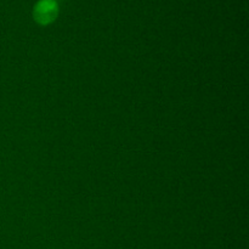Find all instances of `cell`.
<instances>
[{
  "label": "cell",
  "mask_w": 249,
  "mask_h": 249,
  "mask_svg": "<svg viewBox=\"0 0 249 249\" xmlns=\"http://www.w3.org/2000/svg\"><path fill=\"white\" fill-rule=\"evenodd\" d=\"M60 7L56 0H38L33 7V18L40 26H49L56 21Z\"/></svg>",
  "instance_id": "cell-1"
}]
</instances>
